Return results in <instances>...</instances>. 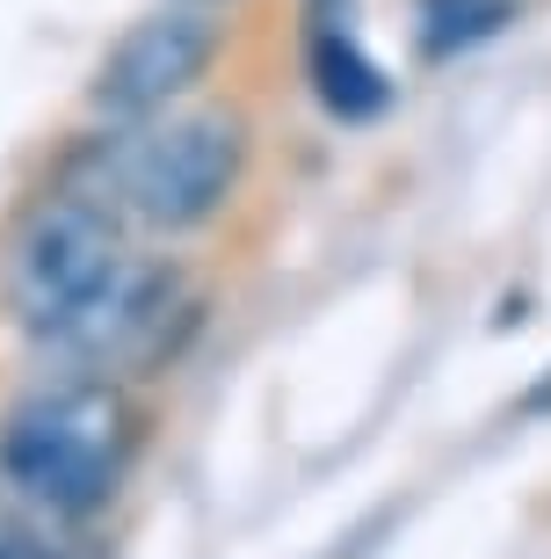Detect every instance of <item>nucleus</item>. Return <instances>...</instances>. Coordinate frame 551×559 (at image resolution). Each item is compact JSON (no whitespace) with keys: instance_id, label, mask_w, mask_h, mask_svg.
Wrapping results in <instances>:
<instances>
[{"instance_id":"f257e3e1","label":"nucleus","mask_w":551,"mask_h":559,"mask_svg":"<svg viewBox=\"0 0 551 559\" xmlns=\"http://www.w3.org/2000/svg\"><path fill=\"white\" fill-rule=\"evenodd\" d=\"M131 451V421L109 385H51L22 400L0 429V473L51 516H95Z\"/></svg>"},{"instance_id":"f03ea898","label":"nucleus","mask_w":551,"mask_h":559,"mask_svg":"<svg viewBox=\"0 0 551 559\" xmlns=\"http://www.w3.org/2000/svg\"><path fill=\"white\" fill-rule=\"evenodd\" d=\"M103 167L131 218H145L153 233H189L232 197V182L247 167V131L240 117L204 109V117H175V124L103 139Z\"/></svg>"},{"instance_id":"7ed1b4c3","label":"nucleus","mask_w":551,"mask_h":559,"mask_svg":"<svg viewBox=\"0 0 551 559\" xmlns=\"http://www.w3.org/2000/svg\"><path fill=\"white\" fill-rule=\"evenodd\" d=\"M117 218L95 197H51L29 211V226L8 248V312L29 334H51L65 312H81L117 276Z\"/></svg>"},{"instance_id":"20e7f679","label":"nucleus","mask_w":551,"mask_h":559,"mask_svg":"<svg viewBox=\"0 0 551 559\" xmlns=\"http://www.w3.org/2000/svg\"><path fill=\"white\" fill-rule=\"evenodd\" d=\"M211 51H218V29L182 0V8L123 29L117 51L103 59V73H95V87H87V103L103 109L109 124H145V117H160L175 95H189L204 81Z\"/></svg>"},{"instance_id":"39448f33","label":"nucleus","mask_w":551,"mask_h":559,"mask_svg":"<svg viewBox=\"0 0 551 559\" xmlns=\"http://www.w3.org/2000/svg\"><path fill=\"white\" fill-rule=\"evenodd\" d=\"M306 66H312V95H320L327 117H342V124H370V117L392 109L385 66L356 44V29H312L306 37Z\"/></svg>"},{"instance_id":"423d86ee","label":"nucleus","mask_w":551,"mask_h":559,"mask_svg":"<svg viewBox=\"0 0 551 559\" xmlns=\"http://www.w3.org/2000/svg\"><path fill=\"white\" fill-rule=\"evenodd\" d=\"M515 8L508 0H429V29H421V44H429V59H450V51H471V44L501 37V22H508Z\"/></svg>"},{"instance_id":"0eeeda50","label":"nucleus","mask_w":551,"mask_h":559,"mask_svg":"<svg viewBox=\"0 0 551 559\" xmlns=\"http://www.w3.org/2000/svg\"><path fill=\"white\" fill-rule=\"evenodd\" d=\"M356 22V0H312V29H348Z\"/></svg>"},{"instance_id":"6e6552de","label":"nucleus","mask_w":551,"mask_h":559,"mask_svg":"<svg viewBox=\"0 0 551 559\" xmlns=\"http://www.w3.org/2000/svg\"><path fill=\"white\" fill-rule=\"evenodd\" d=\"M537 407H551V378H544V385H537Z\"/></svg>"},{"instance_id":"1a4fd4ad","label":"nucleus","mask_w":551,"mask_h":559,"mask_svg":"<svg viewBox=\"0 0 551 559\" xmlns=\"http://www.w3.org/2000/svg\"><path fill=\"white\" fill-rule=\"evenodd\" d=\"M189 8H204V0H189Z\"/></svg>"}]
</instances>
